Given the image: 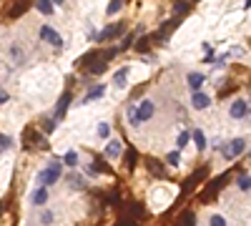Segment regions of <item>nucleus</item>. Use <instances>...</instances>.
<instances>
[{
	"label": "nucleus",
	"instance_id": "obj_2",
	"mask_svg": "<svg viewBox=\"0 0 251 226\" xmlns=\"http://www.w3.org/2000/svg\"><path fill=\"white\" fill-rule=\"evenodd\" d=\"M176 186H166V183H156V186L151 189V194H149V201H151V206H153V211H161V209H166L171 203V199L176 196Z\"/></svg>",
	"mask_w": 251,
	"mask_h": 226
},
{
	"label": "nucleus",
	"instance_id": "obj_20",
	"mask_svg": "<svg viewBox=\"0 0 251 226\" xmlns=\"http://www.w3.org/2000/svg\"><path fill=\"white\" fill-rule=\"evenodd\" d=\"M236 189L241 194H251V174H239L236 176Z\"/></svg>",
	"mask_w": 251,
	"mask_h": 226
},
{
	"label": "nucleus",
	"instance_id": "obj_18",
	"mask_svg": "<svg viewBox=\"0 0 251 226\" xmlns=\"http://www.w3.org/2000/svg\"><path fill=\"white\" fill-rule=\"evenodd\" d=\"M206 226H231L228 224V216L221 211H208L206 214Z\"/></svg>",
	"mask_w": 251,
	"mask_h": 226
},
{
	"label": "nucleus",
	"instance_id": "obj_12",
	"mask_svg": "<svg viewBox=\"0 0 251 226\" xmlns=\"http://www.w3.org/2000/svg\"><path fill=\"white\" fill-rule=\"evenodd\" d=\"M191 143H194V149H196L199 153L208 151V136H206V131H203L201 126H194V128H191Z\"/></svg>",
	"mask_w": 251,
	"mask_h": 226
},
{
	"label": "nucleus",
	"instance_id": "obj_19",
	"mask_svg": "<svg viewBox=\"0 0 251 226\" xmlns=\"http://www.w3.org/2000/svg\"><path fill=\"white\" fill-rule=\"evenodd\" d=\"M38 224H40V226H53V224H55V211L48 209V206H46V209H40V214H38Z\"/></svg>",
	"mask_w": 251,
	"mask_h": 226
},
{
	"label": "nucleus",
	"instance_id": "obj_27",
	"mask_svg": "<svg viewBox=\"0 0 251 226\" xmlns=\"http://www.w3.org/2000/svg\"><path fill=\"white\" fill-rule=\"evenodd\" d=\"M249 158H251V151H249Z\"/></svg>",
	"mask_w": 251,
	"mask_h": 226
},
{
	"label": "nucleus",
	"instance_id": "obj_4",
	"mask_svg": "<svg viewBox=\"0 0 251 226\" xmlns=\"http://www.w3.org/2000/svg\"><path fill=\"white\" fill-rule=\"evenodd\" d=\"M183 83H186V91H188V93H201V91H206L208 75H206V71H201V68H191V71H186Z\"/></svg>",
	"mask_w": 251,
	"mask_h": 226
},
{
	"label": "nucleus",
	"instance_id": "obj_15",
	"mask_svg": "<svg viewBox=\"0 0 251 226\" xmlns=\"http://www.w3.org/2000/svg\"><path fill=\"white\" fill-rule=\"evenodd\" d=\"M188 146H191V128H181V131L176 133L174 149H178V151H186Z\"/></svg>",
	"mask_w": 251,
	"mask_h": 226
},
{
	"label": "nucleus",
	"instance_id": "obj_24",
	"mask_svg": "<svg viewBox=\"0 0 251 226\" xmlns=\"http://www.w3.org/2000/svg\"><path fill=\"white\" fill-rule=\"evenodd\" d=\"M8 149H13V138L5 136V133H0V151H8Z\"/></svg>",
	"mask_w": 251,
	"mask_h": 226
},
{
	"label": "nucleus",
	"instance_id": "obj_23",
	"mask_svg": "<svg viewBox=\"0 0 251 226\" xmlns=\"http://www.w3.org/2000/svg\"><path fill=\"white\" fill-rule=\"evenodd\" d=\"M103 93H106V86H103V83H98L93 91H88V93H86V98H83V103H93V100L103 98Z\"/></svg>",
	"mask_w": 251,
	"mask_h": 226
},
{
	"label": "nucleus",
	"instance_id": "obj_25",
	"mask_svg": "<svg viewBox=\"0 0 251 226\" xmlns=\"http://www.w3.org/2000/svg\"><path fill=\"white\" fill-rule=\"evenodd\" d=\"M3 103H8V96H0V106H3Z\"/></svg>",
	"mask_w": 251,
	"mask_h": 226
},
{
	"label": "nucleus",
	"instance_id": "obj_13",
	"mask_svg": "<svg viewBox=\"0 0 251 226\" xmlns=\"http://www.w3.org/2000/svg\"><path fill=\"white\" fill-rule=\"evenodd\" d=\"M123 116H126V126H128V128L138 131V128L143 126V123H141V118H138V108H136V103H128V106H126Z\"/></svg>",
	"mask_w": 251,
	"mask_h": 226
},
{
	"label": "nucleus",
	"instance_id": "obj_21",
	"mask_svg": "<svg viewBox=\"0 0 251 226\" xmlns=\"http://www.w3.org/2000/svg\"><path fill=\"white\" fill-rule=\"evenodd\" d=\"M166 163H169L171 169H178L181 163H183V156H181V151H178V149H171L169 153H166Z\"/></svg>",
	"mask_w": 251,
	"mask_h": 226
},
{
	"label": "nucleus",
	"instance_id": "obj_9",
	"mask_svg": "<svg viewBox=\"0 0 251 226\" xmlns=\"http://www.w3.org/2000/svg\"><path fill=\"white\" fill-rule=\"evenodd\" d=\"M103 156H106L111 163H118L121 156H123V141L118 136H113L111 141H106V143H103Z\"/></svg>",
	"mask_w": 251,
	"mask_h": 226
},
{
	"label": "nucleus",
	"instance_id": "obj_5",
	"mask_svg": "<svg viewBox=\"0 0 251 226\" xmlns=\"http://www.w3.org/2000/svg\"><path fill=\"white\" fill-rule=\"evenodd\" d=\"M60 176H63V161H50L48 163V166L43 169V171H40L38 174V186H53V183H58L60 181Z\"/></svg>",
	"mask_w": 251,
	"mask_h": 226
},
{
	"label": "nucleus",
	"instance_id": "obj_22",
	"mask_svg": "<svg viewBox=\"0 0 251 226\" xmlns=\"http://www.w3.org/2000/svg\"><path fill=\"white\" fill-rule=\"evenodd\" d=\"M35 10H38L40 15H46V18H53V15H55V5L48 3V0H40V3H35Z\"/></svg>",
	"mask_w": 251,
	"mask_h": 226
},
{
	"label": "nucleus",
	"instance_id": "obj_3",
	"mask_svg": "<svg viewBox=\"0 0 251 226\" xmlns=\"http://www.w3.org/2000/svg\"><path fill=\"white\" fill-rule=\"evenodd\" d=\"M226 116L231 121H246L251 116V100L246 96H234L226 103Z\"/></svg>",
	"mask_w": 251,
	"mask_h": 226
},
{
	"label": "nucleus",
	"instance_id": "obj_11",
	"mask_svg": "<svg viewBox=\"0 0 251 226\" xmlns=\"http://www.w3.org/2000/svg\"><path fill=\"white\" fill-rule=\"evenodd\" d=\"M28 201H30V206L46 209V203L50 201V191H48L46 186H33L30 194H28Z\"/></svg>",
	"mask_w": 251,
	"mask_h": 226
},
{
	"label": "nucleus",
	"instance_id": "obj_17",
	"mask_svg": "<svg viewBox=\"0 0 251 226\" xmlns=\"http://www.w3.org/2000/svg\"><path fill=\"white\" fill-rule=\"evenodd\" d=\"M123 10H126V3H121V0H111V3L103 5V15L106 18H118Z\"/></svg>",
	"mask_w": 251,
	"mask_h": 226
},
{
	"label": "nucleus",
	"instance_id": "obj_6",
	"mask_svg": "<svg viewBox=\"0 0 251 226\" xmlns=\"http://www.w3.org/2000/svg\"><path fill=\"white\" fill-rule=\"evenodd\" d=\"M131 80H133V66H121L111 73V86L116 91H126L131 86Z\"/></svg>",
	"mask_w": 251,
	"mask_h": 226
},
{
	"label": "nucleus",
	"instance_id": "obj_14",
	"mask_svg": "<svg viewBox=\"0 0 251 226\" xmlns=\"http://www.w3.org/2000/svg\"><path fill=\"white\" fill-rule=\"evenodd\" d=\"M96 138H98V141H103V143L113 138V126H111V121L100 118V121L96 123Z\"/></svg>",
	"mask_w": 251,
	"mask_h": 226
},
{
	"label": "nucleus",
	"instance_id": "obj_10",
	"mask_svg": "<svg viewBox=\"0 0 251 226\" xmlns=\"http://www.w3.org/2000/svg\"><path fill=\"white\" fill-rule=\"evenodd\" d=\"M40 38H43V43H48V46H53V48H63V43H66V40H63V35H60L50 23L40 25Z\"/></svg>",
	"mask_w": 251,
	"mask_h": 226
},
{
	"label": "nucleus",
	"instance_id": "obj_26",
	"mask_svg": "<svg viewBox=\"0 0 251 226\" xmlns=\"http://www.w3.org/2000/svg\"><path fill=\"white\" fill-rule=\"evenodd\" d=\"M0 96H3V88H0Z\"/></svg>",
	"mask_w": 251,
	"mask_h": 226
},
{
	"label": "nucleus",
	"instance_id": "obj_1",
	"mask_svg": "<svg viewBox=\"0 0 251 226\" xmlns=\"http://www.w3.org/2000/svg\"><path fill=\"white\" fill-rule=\"evenodd\" d=\"M246 151H249V138L246 136H231V138H226L224 149H221V161L231 163V161L241 158Z\"/></svg>",
	"mask_w": 251,
	"mask_h": 226
},
{
	"label": "nucleus",
	"instance_id": "obj_16",
	"mask_svg": "<svg viewBox=\"0 0 251 226\" xmlns=\"http://www.w3.org/2000/svg\"><path fill=\"white\" fill-rule=\"evenodd\" d=\"M60 161H63V166H68V169H78L80 166V151L78 149H68Z\"/></svg>",
	"mask_w": 251,
	"mask_h": 226
},
{
	"label": "nucleus",
	"instance_id": "obj_7",
	"mask_svg": "<svg viewBox=\"0 0 251 226\" xmlns=\"http://www.w3.org/2000/svg\"><path fill=\"white\" fill-rule=\"evenodd\" d=\"M188 106H191V111L196 113H203L214 106V96L208 91H201V93H188Z\"/></svg>",
	"mask_w": 251,
	"mask_h": 226
},
{
	"label": "nucleus",
	"instance_id": "obj_8",
	"mask_svg": "<svg viewBox=\"0 0 251 226\" xmlns=\"http://www.w3.org/2000/svg\"><path fill=\"white\" fill-rule=\"evenodd\" d=\"M136 108H138V118H141V123H151V121L156 118V100H153L151 96L141 98L138 103H136Z\"/></svg>",
	"mask_w": 251,
	"mask_h": 226
},
{
	"label": "nucleus",
	"instance_id": "obj_28",
	"mask_svg": "<svg viewBox=\"0 0 251 226\" xmlns=\"http://www.w3.org/2000/svg\"><path fill=\"white\" fill-rule=\"evenodd\" d=\"M249 118H251V116H249Z\"/></svg>",
	"mask_w": 251,
	"mask_h": 226
}]
</instances>
